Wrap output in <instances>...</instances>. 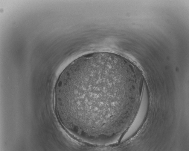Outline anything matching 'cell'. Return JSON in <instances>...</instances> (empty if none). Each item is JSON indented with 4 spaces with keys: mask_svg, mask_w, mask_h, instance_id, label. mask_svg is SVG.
Instances as JSON below:
<instances>
[{
    "mask_svg": "<svg viewBox=\"0 0 189 151\" xmlns=\"http://www.w3.org/2000/svg\"><path fill=\"white\" fill-rule=\"evenodd\" d=\"M128 82L124 63L108 52L85 55L70 63L56 84V109L70 129L90 132L108 130L111 114L120 105Z\"/></svg>",
    "mask_w": 189,
    "mask_h": 151,
    "instance_id": "cell-1",
    "label": "cell"
}]
</instances>
